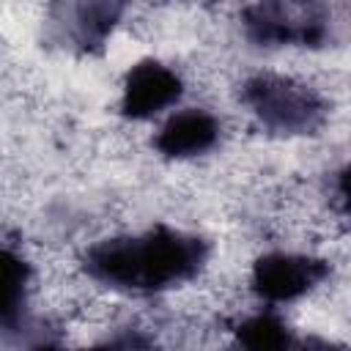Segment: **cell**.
Instances as JSON below:
<instances>
[{
	"instance_id": "5",
	"label": "cell",
	"mask_w": 351,
	"mask_h": 351,
	"mask_svg": "<svg viewBox=\"0 0 351 351\" xmlns=\"http://www.w3.org/2000/svg\"><path fill=\"white\" fill-rule=\"evenodd\" d=\"M184 93L181 77L159 63V60H140L123 77L121 90V112L132 121H148L167 107H173Z\"/></svg>"
},
{
	"instance_id": "12",
	"label": "cell",
	"mask_w": 351,
	"mask_h": 351,
	"mask_svg": "<svg viewBox=\"0 0 351 351\" xmlns=\"http://www.w3.org/2000/svg\"><path fill=\"white\" fill-rule=\"evenodd\" d=\"M27 351H63V348L55 346V343H36V346H30Z\"/></svg>"
},
{
	"instance_id": "10",
	"label": "cell",
	"mask_w": 351,
	"mask_h": 351,
	"mask_svg": "<svg viewBox=\"0 0 351 351\" xmlns=\"http://www.w3.org/2000/svg\"><path fill=\"white\" fill-rule=\"evenodd\" d=\"M82 351H156V343L140 329H126L123 335H118V337H112L107 343L82 348Z\"/></svg>"
},
{
	"instance_id": "1",
	"label": "cell",
	"mask_w": 351,
	"mask_h": 351,
	"mask_svg": "<svg viewBox=\"0 0 351 351\" xmlns=\"http://www.w3.org/2000/svg\"><path fill=\"white\" fill-rule=\"evenodd\" d=\"M208 258L200 236L154 228L140 236H118L93 244L85 255V271L110 288L151 293L192 280Z\"/></svg>"
},
{
	"instance_id": "2",
	"label": "cell",
	"mask_w": 351,
	"mask_h": 351,
	"mask_svg": "<svg viewBox=\"0 0 351 351\" xmlns=\"http://www.w3.org/2000/svg\"><path fill=\"white\" fill-rule=\"evenodd\" d=\"M241 101L252 115L271 132L280 134H307L315 132L326 118L324 96L282 74H255L241 88Z\"/></svg>"
},
{
	"instance_id": "7",
	"label": "cell",
	"mask_w": 351,
	"mask_h": 351,
	"mask_svg": "<svg viewBox=\"0 0 351 351\" xmlns=\"http://www.w3.org/2000/svg\"><path fill=\"white\" fill-rule=\"evenodd\" d=\"M299 340L274 313H255L236 329V351H296Z\"/></svg>"
},
{
	"instance_id": "8",
	"label": "cell",
	"mask_w": 351,
	"mask_h": 351,
	"mask_svg": "<svg viewBox=\"0 0 351 351\" xmlns=\"http://www.w3.org/2000/svg\"><path fill=\"white\" fill-rule=\"evenodd\" d=\"M30 285V266L11 250H0V326H14L22 318Z\"/></svg>"
},
{
	"instance_id": "11",
	"label": "cell",
	"mask_w": 351,
	"mask_h": 351,
	"mask_svg": "<svg viewBox=\"0 0 351 351\" xmlns=\"http://www.w3.org/2000/svg\"><path fill=\"white\" fill-rule=\"evenodd\" d=\"M296 351H348L346 346H337V343H329L324 337H310L307 343H299Z\"/></svg>"
},
{
	"instance_id": "4",
	"label": "cell",
	"mask_w": 351,
	"mask_h": 351,
	"mask_svg": "<svg viewBox=\"0 0 351 351\" xmlns=\"http://www.w3.org/2000/svg\"><path fill=\"white\" fill-rule=\"evenodd\" d=\"M329 274V261L299 252H266L252 266V291L269 302H293L310 293Z\"/></svg>"
},
{
	"instance_id": "3",
	"label": "cell",
	"mask_w": 351,
	"mask_h": 351,
	"mask_svg": "<svg viewBox=\"0 0 351 351\" xmlns=\"http://www.w3.org/2000/svg\"><path fill=\"white\" fill-rule=\"evenodd\" d=\"M329 27V11L318 3H255L244 8V30L263 47H321Z\"/></svg>"
},
{
	"instance_id": "9",
	"label": "cell",
	"mask_w": 351,
	"mask_h": 351,
	"mask_svg": "<svg viewBox=\"0 0 351 351\" xmlns=\"http://www.w3.org/2000/svg\"><path fill=\"white\" fill-rule=\"evenodd\" d=\"M123 5L118 3H85L71 8V36L82 49H99L115 22L121 19Z\"/></svg>"
},
{
	"instance_id": "6",
	"label": "cell",
	"mask_w": 351,
	"mask_h": 351,
	"mask_svg": "<svg viewBox=\"0 0 351 351\" xmlns=\"http://www.w3.org/2000/svg\"><path fill=\"white\" fill-rule=\"evenodd\" d=\"M219 140V121L200 107L173 112L156 132V151L167 159H189L211 151Z\"/></svg>"
}]
</instances>
